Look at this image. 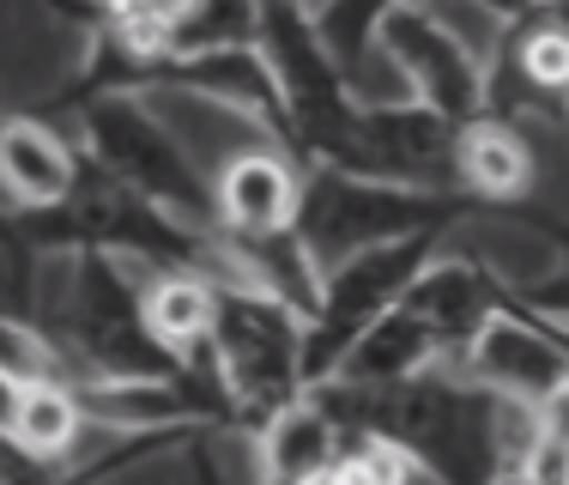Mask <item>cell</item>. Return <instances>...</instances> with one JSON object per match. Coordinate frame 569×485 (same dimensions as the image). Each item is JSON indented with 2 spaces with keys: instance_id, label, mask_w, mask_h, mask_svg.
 Returning a JSON list of instances; mask_svg holds the SVG:
<instances>
[{
  "instance_id": "1",
  "label": "cell",
  "mask_w": 569,
  "mask_h": 485,
  "mask_svg": "<svg viewBox=\"0 0 569 485\" xmlns=\"http://www.w3.org/2000/svg\"><path fill=\"white\" fill-rule=\"evenodd\" d=\"M79 152L98 177L164 207L170 219L212 231V177L194 165V146L152 98H91L79 103Z\"/></svg>"
},
{
  "instance_id": "2",
  "label": "cell",
  "mask_w": 569,
  "mask_h": 485,
  "mask_svg": "<svg viewBox=\"0 0 569 485\" xmlns=\"http://www.w3.org/2000/svg\"><path fill=\"white\" fill-rule=\"evenodd\" d=\"M254 49H261L267 73L279 86V110H284V140L291 158L303 170L333 165L351 146L363 103L351 98V86L340 79L328 43L316 31V7H297V0H261L254 7Z\"/></svg>"
},
{
  "instance_id": "3",
  "label": "cell",
  "mask_w": 569,
  "mask_h": 485,
  "mask_svg": "<svg viewBox=\"0 0 569 485\" xmlns=\"http://www.w3.org/2000/svg\"><path fill=\"white\" fill-rule=\"evenodd\" d=\"M207 358L242 419V437H249L261 419H273L279 407L303 395V316L254 286L219 291Z\"/></svg>"
},
{
  "instance_id": "4",
  "label": "cell",
  "mask_w": 569,
  "mask_h": 485,
  "mask_svg": "<svg viewBox=\"0 0 569 485\" xmlns=\"http://www.w3.org/2000/svg\"><path fill=\"white\" fill-rule=\"evenodd\" d=\"M455 219H460V200L316 165V170H303V207H297L291 231L309 249V261L328 274V267H340L358 249H376V242H395L412 231H449Z\"/></svg>"
},
{
  "instance_id": "5",
  "label": "cell",
  "mask_w": 569,
  "mask_h": 485,
  "mask_svg": "<svg viewBox=\"0 0 569 485\" xmlns=\"http://www.w3.org/2000/svg\"><path fill=\"white\" fill-rule=\"evenodd\" d=\"M376 56L388 61L406 98L442 116L449 128H467L485 116V61L442 7H425V0L376 7Z\"/></svg>"
},
{
  "instance_id": "6",
  "label": "cell",
  "mask_w": 569,
  "mask_h": 485,
  "mask_svg": "<svg viewBox=\"0 0 569 485\" xmlns=\"http://www.w3.org/2000/svg\"><path fill=\"white\" fill-rule=\"evenodd\" d=\"M455 370L467 383H479L485 395L539 413L558 388H569V340L563 328H551L546 316L509 298V309H497L479 328V340L455 358Z\"/></svg>"
},
{
  "instance_id": "7",
  "label": "cell",
  "mask_w": 569,
  "mask_h": 485,
  "mask_svg": "<svg viewBox=\"0 0 569 485\" xmlns=\"http://www.w3.org/2000/svg\"><path fill=\"white\" fill-rule=\"evenodd\" d=\"M303 207V165L284 146H242L219 158L212 177V231L254 242V237H284Z\"/></svg>"
},
{
  "instance_id": "8",
  "label": "cell",
  "mask_w": 569,
  "mask_h": 485,
  "mask_svg": "<svg viewBox=\"0 0 569 485\" xmlns=\"http://www.w3.org/2000/svg\"><path fill=\"white\" fill-rule=\"evenodd\" d=\"M79 140L43 116H0V212H56L79 188Z\"/></svg>"
},
{
  "instance_id": "9",
  "label": "cell",
  "mask_w": 569,
  "mask_h": 485,
  "mask_svg": "<svg viewBox=\"0 0 569 485\" xmlns=\"http://www.w3.org/2000/svg\"><path fill=\"white\" fill-rule=\"evenodd\" d=\"M400 309L412 321H425V334L442 346V358H460L472 340H479V328L497 316V309H509V291L497 286L491 274H485L479 261H467V255L442 249L437 261L425 267V274L412 279V291L400 298Z\"/></svg>"
},
{
  "instance_id": "10",
  "label": "cell",
  "mask_w": 569,
  "mask_h": 485,
  "mask_svg": "<svg viewBox=\"0 0 569 485\" xmlns=\"http://www.w3.org/2000/svg\"><path fill=\"white\" fill-rule=\"evenodd\" d=\"M539 182V158L515 121L479 116L455 133V200L479 212H503L521 207Z\"/></svg>"
},
{
  "instance_id": "11",
  "label": "cell",
  "mask_w": 569,
  "mask_h": 485,
  "mask_svg": "<svg viewBox=\"0 0 569 485\" xmlns=\"http://www.w3.org/2000/svg\"><path fill=\"white\" fill-rule=\"evenodd\" d=\"M340 425L328 419L316 395H297L291 407H279L273 419L249 430V462L254 485H316L328 474V462L340 455Z\"/></svg>"
},
{
  "instance_id": "12",
  "label": "cell",
  "mask_w": 569,
  "mask_h": 485,
  "mask_svg": "<svg viewBox=\"0 0 569 485\" xmlns=\"http://www.w3.org/2000/svg\"><path fill=\"white\" fill-rule=\"evenodd\" d=\"M442 358V346L425 334V321H412L406 309H388L382 321H370V328L351 340V353L340 358V370H333V383L340 388H358V395H388V388H406L418 383V376H430Z\"/></svg>"
},
{
  "instance_id": "13",
  "label": "cell",
  "mask_w": 569,
  "mask_h": 485,
  "mask_svg": "<svg viewBox=\"0 0 569 485\" xmlns=\"http://www.w3.org/2000/svg\"><path fill=\"white\" fill-rule=\"evenodd\" d=\"M0 443H7L19 462L43 467V474H61V467L79 462L86 443H98V430H91L86 413H79L73 383H43V388H19V395H12Z\"/></svg>"
},
{
  "instance_id": "14",
  "label": "cell",
  "mask_w": 569,
  "mask_h": 485,
  "mask_svg": "<svg viewBox=\"0 0 569 485\" xmlns=\"http://www.w3.org/2000/svg\"><path fill=\"white\" fill-rule=\"evenodd\" d=\"M140 316H146V334L182 364L212 340L219 286L200 274H152V279H140Z\"/></svg>"
},
{
  "instance_id": "15",
  "label": "cell",
  "mask_w": 569,
  "mask_h": 485,
  "mask_svg": "<svg viewBox=\"0 0 569 485\" xmlns=\"http://www.w3.org/2000/svg\"><path fill=\"white\" fill-rule=\"evenodd\" d=\"M0 383H7L12 395H19V388H43V383H67V364L31 321L0 316Z\"/></svg>"
},
{
  "instance_id": "16",
  "label": "cell",
  "mask_w": 569,
  "mask_h": 485,
  "mask_svg": "<svg viewBox=\"0 0 569 485\" xmlns=\"http://www.w3.org/2000/svg\"><path fill=\"white\" fill-rule=\"evenodd\" d=\"M539 430H551V437L569 443V388H558V395L539 407Z\"/></svg>"
},
{
  "instance_id": "17",
  "label": "cell",
  "mask_w": 569,
  "mask_h": 485,
  "mask_svg": "<svg viewBox=\"0 0 569 485\" xmlns=\"http://www.w3.org/2000/svg\"><path fill=\"white\" fill-rule=\"evenodd\" d=\"M7 413H12V388L0 383V430H7Z\"/></svg>"
}]
</instances>
